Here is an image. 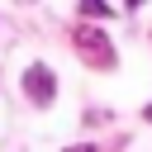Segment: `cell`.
<instances>
[{
    "label": "cell",
    "instance_id": "6da1fadb",
    "mask_svg": "<svg viewBox=\"0 0 152 152\" xmlns=\"http://www.w3.org/2000/svg\"><path fill=\"white\" fill-rule=\"evenodd\" d=\"M24 90H28V100H33V104H52V95H57V86H52V71H48V66H28V76H24Z\"/></svg>",
    "mask_w": 152,
    "mask_h": 152
},
{
    "label": "cell",
    "instance_id": "7a4b0ae2",
    "mask_svg": "<svg viewBox=\"0 0 152 152\" xmlns=\"http://www.w3.org/2000/svg\"><path fill=\"white\" fill-rule=\"evenodd\" d=\"M76 43H81V52H86L90 62H100V66L109 62V48H104V33H95V28H81V33H76Z\"/></svg>",
    "mask_w": 152,
    "mask_h": 152
},
{
    "label": "cell",
    "instance_id": "3957f363",
    "mask_svg": "<svg viewBox=\"0 0 152 152\" xmlns=\"http://www.w3.org/2000/svg\"><path fill=\"white\" fill-rule=\"evenodd\" d=\"M81 14H90V19H100V14H109V5H104V0H81Z\"/></svg>",
    "mask_w": 152,
    "mask_h": 152
},
{
    "label": "cell",
    "instance_id": "277c9868",
    "mask_svg": "<svg viewBox=\"0 0 152 152\" xmlns=\"http://www.w3.org/2000/svg\"><path fill=\"white\" fill-rule=\"evenodd\" d=\"M66 152H95V147H66Z\"/></svg>",
    "mask_w": 152,
    "mask_h": 152
},
{
    "label": "cell",
    "instance_id": "5b68a950",
    "mask_svg": "<svg viewBox=\"0 0 152 152\" xmlns=\"http://www.w3.org/2000/svg\"><path fill=\"white\" fill-rule=\"evenodd\" d=\"M147 119H152V104H147Z\"/></svg>",
    "mask_w": 152,
    "mask_h": 152
},
{
    "label": "cell",
    "instance_id": "8992f818",
    "mask_svg": "<svg viewBox=\"0 0 152 152\" xmlns=\"http://www.w3.org/2000/svg\"><path fill=\"white\" fill-rule=\"evenodd\" d=\"M128 5H142V0H128Z\"/></svg>",
    "mask_w": 152,
    "mask_h": 152
}]
</instances>
